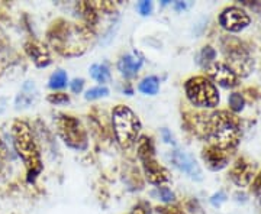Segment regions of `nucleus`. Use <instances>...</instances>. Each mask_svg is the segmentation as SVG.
Returning <instances> with one entry per match:
<instances>
[{"label": "nucleus", "mask_w": 261, "mask_h": 214, "mask_svg": "<svg viewBox=\"0 0 261 214\" xmlns=\"http://www.w3.org/2000/svg\"><path fill=\"white\" fill-rule=\"evenodd\" d=\"M206 132L212 146L222 152H231L238 146L241 132L233 120V117L226 112H218L209 116L206 121Z\"/></svg>", "instance_id": "1"}, {"label": "nucleus", "mask_w": 261, "mask_h": 214, "mask_svg": "<svg viewBox=\"0 0 261 214\" xmlns=\"http://www.w3.org/2000/svg\"><path fill=\"white\" fill-rule=\"evenodd\" d=\"M13 145L18 152V155L25 162L28 168V181H34L41 172V155L37 146V142L34 139V135L31 132L28 123L16 120L13 123Z\"/></svg>", "instance_id": "2"}, {"label": "nucleus", "mask_w": 261, "mask_h": 214, "mask_svg": "<svg viewBox=\"0 0 261 214\" xmlns=\"http://www.w3.org/2000/svg\"><path fill=\"white\" fill-rule=\"evenodd\" d=\"M90 37H92V30L87 26L67 23L56 29L54 35L51 37V44L63 55L77 56L82 55L87 49Z\"/></svg>", "instance_id": "3"}, {"label": "nucleus", "mask_w": 261, "mask_h": 214, "mask_svg": "<svg viewBox=\"0 0 261 214\" xmlns=\"http://www.w3.org/2000/svg\"><path fill=\"white\" fill-rule=\"evenodd\" d=\"M112 125L116 140L121 146L129 148L137 142L141 132V121L128 106L119 104L113 109Z\"/></svg>", "instance_id": "4"}, {"label": "nucleus", "mask_w": 261, "mask_h": 214, "mask_svg": "<svg viewBox=\"0 0 261 214\" xmlns=\"http://www.w3.org/2000/svg\"><path fill=\"white\" fill-rule=\"evenodd\" d=\"M189 102L197 107H215L219 103V93L215 84L206 77H193L185 84Z\"/></svg>", "instance_id": "5"}, {"label": "nucleus", "mask_w": 261, "mask_h": 214, "mask_svg": "<svg viewBox=\"0 0 261 214\" xmlns=\"http://www.w3.org/2000/svg\"><path fill=\"white\" fill-rule=\"evenodd\" d=\"M222 49L229 63V67L235 71V74L248 75L252 70V59L243 42L235 38L226 37L222 39Z\"/></svg>", "instance_id": "6"}, {"label": "nucleus", "mask_w": 261, "mask_h": 214, "mask_svg": "<svg viewBox=\"0 0 261 214\" xmlns=\"http://www.w3.org/2000/svg\"><path fill=\"white\" fill-rule=\"evenodd\" d=\"M57 129L67 146L73 149H84L87 145V136L80 121L73 116H60L57 119Z\"/></svg>", "instance_id": "7"}, {"label": "nucleus", "mask_w": 261, "mask_h": 214, "mask_svg": "<svg viewBox=\"0 0 261 214\" xmlns=\"http://www.w3.org/2000/svg\"><path fill=\"white\" fill-rule=\"evenodd\" d=\"M251 19L248 16V13L241 8L231 6L222 10V13L219 15V23L221 26L229 32H240L244 28H247L250 25Z\"/></svg>", "instance_id": "8"}, {"label": "nucleus", "mask_w": 261, "mask_h": 214, "mask_svg": "<svg viewBox=\"0 0 261 214\" xmlns=\"http://www.w3.org/2000/svg\"><path fill=\"white\" fill-rule=\"evenodd\" d=\"M207 74H209V80H214L215 83L222 85L225 88H232L237 85L238 81V75L235 74L231 67L225 63H216L207 67Z\"/></svg>", "instance_id": "9"}, {"label": "nucleus", "mask_w": 261, "mask_h": 214, "mask_svg": "<svg viewBox=\"0 0 261 214\" xmlns=\"http://www.w3.org/2000/svg\"><path fill=\"white\" fill-rule=\"evenodd\" d=\"M170 161L173 162V165L178 168L180 171H183L185 174H187L190 178L193 179H202V169L197 165L195 159L192 158L190 155H187L186 152L181 150H173L170 154Z\"/></svg>", "instance_id": "10"}, {"label": "nucleus", "mask_w": 261, "mask_h": 214, "mask_svg": "<svg viewBox=\"0 0 261 214\" xmlns=\"http://www.w3.org/2000/svg\"><path fill=\"white\" fill-rule=\"evenodd\" d=\"M141 162H142V168H144V172H145V178L148 179V182H151V184L163 186V184H167L168 181L171 179L167 168L160 165L155 158L141 161Z\"/></svg>", "instance_id": "11"}, {"label": "nucleus", "mask_w": 261, "mask_h": 214, "mask_svg": "<svg viewBox=\"0 0 261 214\" xmlns=\"http://www.w3.org/2000/svg\"><path fill=\"white\" fill-rule=\"evenodd\" d=\"M254 177V165L245 159H238L231 169V179L238 187H247Z\"/></svg>", "instance_id": "12"}, {"label": "nucleus", "mask_w": 261, "mask_h": 214, "mask_svg": "<svg viewBox=\"0 0 261 214\" xmlns=\"http://www.w3.org/2000/svg\"><path fill=\"white\" fill-rule=\"evenodd\" d=\"M144 64V58L138 52H130L123 55L118 63V70L121 71V74L125 78H132L138 74L141 67Z\"/></svg>", "instance_id": "13"}, {"label": "nucleus", "mask_w": 261, "mask_h": 214, "mask_svg": "<svg viewBox=\"0 0 261 214\" xmlns=\"http://www.w3.org/2000/svg\"><path fill=\"white\" fill-rule=\"evenodd\" d=\"M27 52L28 55L32 58V61L35 63L37 67H48L51 64V55L49 51L45 45H42L41 42L32 41L27 44Z\"/></svg>", "instance_id": "14"}, {"label": "nucleus", "mask_w": 261, "mask_h": 214, "mask_svg": "<svg viewBox=\"0 0 261 214\" xmlns=\"http://www.w3.org/2000/svg\"><path fill=\"white\" fill-rule=\"evenodd\" d=\"M203 159H205L206 165L212 171H219V169H222L228 165L226 152H222V150L214 148V146H209L203 150Z\"/></svg>", "instance_id": "15"}, {"label": "nucleus", "mask_w": 261, "mask_h": 214, "mask_svg": "<svg viewBox=\"0 0 261 214\" xmlns=\"http://www.w3.org/2000/svg\"><path fill=\"white\" fill-rule=\"evenodd\" d=\"M35 96H37V88H35V85L34 83H25V85L22 87V90H20V93L18 94V97H16V107H28L31 103L34 102V99H35Z\"/></svg>", "instance_id": "16"}, {"label": "nucleus", "mask_w": 261, "mask_h": 214, "mask_svg": "<svg viewBox=\"0 0 261 214\" xmlns=\"http://www.w3.org/2000/svg\"><path fill=\"white\" fill-rule=\"evenodd\" d=\"M138 157L141 161H147V159L155 158V148H154V143L152 140L147 138V136H142L138 140Z\"/></svg>", "instance_id": "17"}, {"label": "nucleus", "mask_w": 261, "mask_h": 214, "mask_svg": "<svg viewBox=\"0 0 261 214\" xmlns=\"http://www.w3.org/2000/svg\"><path fill=\"white\" fill-rule=\"evenodd\" d=\"M141 93L148 94V96H154L159 93L160 90V80L155 75H149L147 78H144L138 85Z\"/></svg>", "instance_id": "18"}, {"label": "nucleus", "mask_w": 261, "mask_h": 214, "mask_svg": "<svg viewBox=\"0 0 261 214\" xmlns=\"http://www.w3.org/2000/svg\"><path fill=\"white\" fill-rule=\"evenodd\" d=\"M90 75L99 83H106L111 78V70L108 64H94L90 68Z\"/></svg>", "instance_id": "19"}, {"label": "nucleus", "mask_w": 261, "mask_h": 214, "mask_svg": "<svg viewBox=\"0 0 261 214\" xmlns=\"http://www.w3.org/2000/svg\"><path fill=\"white\" fill-rule=\"evenodd\" d=\"M215 56H216V51H215L212 47H205L202 51H200V54H199V59H197V63L200 64L202 67H207L211 66V64H214L215 63Z\"/></svg>", "instance_id": "20"}, {"label": "nucleus", "mask_w": 261, "mask_h": 214, "mask_svg": "<svg viewBox=\"0 0 261 214\" xmlns=\"http://www.w3.org/2000/svg\"><path fill=\"white\" fill-rule=\"evenodd\" d=\"M48 85H49V88H53V90H60V88L65 87V85H67V74H65V71H63V70L56 71L54 74L51 75Z\"/></svg>", "instance_id": "21"}, {"label": "nucleus", "mask_w": 261, "mask_h": 214, "mask_svg": "<svg viewBox=\"0 0 261 214\" xmlns=\"http://www.w3.org/2000/svg\"><path fill=\"white\" fill-rule=\"evenodd\" d=\"M151 196L154 197H159L161 201H164V203H173L174 200H176V196H174V193L170 190V188H167V187H159L155 191H152L151 193Z\"/></svg>", "instance_id": "22"}, {"label": "nucleus", "mask_w": 261, "mask_h": 214, "mask_svg": "<svg viewBox=\"0 0 261 214\" xmlns=\"http://www.w3.org/2000/svg\"><path fill=\"white\" fill-rule=\"evenodd\" d=\"M108 94H109L108 87H105V85H99V87H93V88H90V90L86 93V99H87V100H97V99L106 97Z\"/></svg>", "instance_id": "23"}, {"label": "nucleus", "mask_w": 261, "mask_h": 214, "mask_svg": "<svg viewBox=\"0 0 261 214\" xmlns=\"http://www.w3.org/2000/svg\"><path fill=\"white\" fill-rule=\"evenodd\" d=\"M244 97L240 93H232L229 96V107L233 112H241L244 109Z\"/></svg>", "instance_id": "24"}, {"label": "nucleus", "mask_w": 261, "mask_h": 214, "mask_svg": "<svg viewBox=\"0 0 261 214\" xmlns=\"http://www.w3.org/2000/svg\"><path fill=\"white\" fill-rule=\"evenodd\" d=\"M48 102L53 104H64V103L70 102V97L65 93H54L48 96Z\"/></svg>", "instance_id": "25"}, {"label": "nucleus", "mask_w": 261, "mask_h": 214, "mask_svg": "<svg viewBox=\"0 0 261 214\" xmlns=\"http://www.w3.org/2000/svg\"><path fill=\"white\" fill-rule=\"evenodd\" d=\"M159 214H185L183 210H180L176 205H166V207H159L157 208Z\"/></svg>", "instance_id": "26"}, {"label": "nucleus", "mask_w": 261, "mask_h": 214, "mask_svg": "<svg viewBox=\"0 0 261 214\" xmlns=\"http://www.w3.org/2000/svg\"><path fill=\"white\" fill-rule=\"evenodd\" d=\"M137 9L140 12L142 16H147L151 13V10H152V3L151 2H147V0H144V2H140L138 5H137Z\"/></svg>", "instance_id": "27"}, {"label": "nucleus", "mask_w": 261, "mask_h": 214, "mask_svg": "<svg viewBox=\"0 0 261 214\" xmlns=\"http://www.w3.org/2000/svg\"><path fill=\"white\" fill-rule=\"evenodd\" d=\"M83 87H84L83 78H75V80H73V81L70 83V88H71V91L75 94L82 93V91H83Z\"/></svg>", "instance_id": "28"}, {"label": "nucleus", "mask_w": 261, "mask_h": 214, "mask_svg": "<svg viewBox=\"0 0 261 214\" xmlns=\"http://www.w3.org/2000/svg\"><path fill=\"white\" fill-rule=\"evenodd\" d=\"M252 193H254V196L257 197V198H261V172L255 177L254 179V182H252Z\"/></svg>", "instance_id": "29"}, {"label": "nucleus", "mask_w": 261, "mask_h": 214, "mask_svg": "<svg viewBox=\"0 0 261 214\" xmlns=\"http://www.w3.org/2000/svg\"><path fill=\"white\" fill-rule=\"evenodd\" d=\"M225 201V194L222 191H219L218 194H215L212 198H211V203L216 207V205H221V203H224Z\"/></svg>", "instance_id": "30"}, {"label": "nucleus", "mask_w": 261, "mask_h": 214, "mask_svg": "<svg viewBox=\"0 0 261 214\" xmlns=\"http://www.w3.org/2000/svg\"><path fill=\"white\" fill-rule=\"evenodd\" d=\"M132 214H147V205L144 204V203H141V204H138L134 208Z\"/></svg>", "instance_id": "31"}, {"label": "nucleus", "mask_w": 261, "mask_h": 214, "mask_svg": "<svg viewBox=\"0 0 261 214\" xmlns=\"http://www.w3.org/2000/svg\"><path fill=\"white\" fill-rule=\"evenodd\" d=\"M161 135H163V139L166 140L167 143H174V140H173V135H171L167 129H163V131H161Z\"/></svg>", "instance_id": "32"}, {"label": "nucleus", "mask_w": 261, "mask_h": 214, "mask_svg": "<svg viewBox=\"0 0 261 214\" xmlns=\"http://www.w3.org/2000/svg\"><path fill=\"white\" fill-rule=\"evenodd\" d=\"M6 157V149H5V145H3V142L0 139V161Z\"/></svg>", "instance_id": "33"}, {"label": "nucleus", "mask_w": 261, "mask_h": 214, "mask_svg": "<svg viewBox=\"0 0 261 214\" xmlns=\"http://www.w3.org/2000/svg\"><path fill=\"white\" fill-rule=\"evenodd\" d=\"M185 8H186V5H185V3H180V2H177V3H176V9H185Z\"/></svg>", "instance_id": "34"}, {"label": "nucleus", "mask_w": 261, "mask_h": 214, "mask_svg": "<svg viewBox=\"0 0 261 214\" xmlns=\"http://www.w3.org/2000/svg\"><path fill=\"white\" fill-rule=\"evenodd\" d=\"M3 110H5V106H0V113L3 112Z\"/></svg>", "instance_id": "35"}]
</instances>
